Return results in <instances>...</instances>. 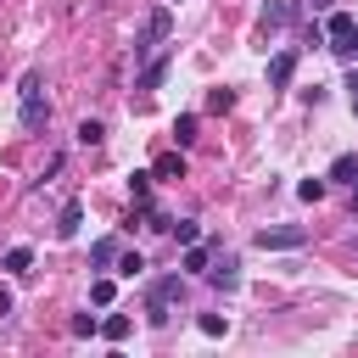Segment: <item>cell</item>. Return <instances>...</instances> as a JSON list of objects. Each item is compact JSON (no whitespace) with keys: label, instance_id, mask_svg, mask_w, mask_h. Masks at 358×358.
I'll return each mask as SVG.
<instances>
[{"label":"cell","instance_id":"obj_17","mask_svg":"<svg viewBox=\"0 0 358 358\" xmlns=\"http://www.w3.org/2000/svg\"><path fill=\"white\" fill-rule=\"evenodd\" d=\"M168 235H173L179 246H190V241H201V224H196V218H173V229H168Z\"/></svg>","mask_w":358,"mask_h":358},{"label":"cell","instance_id":"obj_23","mask_svg":"<svg viewBox=\"0 0 358 358\" xmlns=\"http://www.w3.org/2000/svg\"><path fill=\"white\" fill-rule=\"evenodd\" d=\"M67 330H73V336H95V330H101V319H95V313H73V319H67Z\"/></svg>","mask_w":358,"mask_h":358},{"label":"cell","instance_id":"obj_12","mask_svg":"<svg viewBox=\"0 0 358 358\" xmlns=\"http://www.w3.org/2000/svg\"><path fill=\"white\" fill-rule=\"evenodd\" d=\"M90 263H95V268H112V263H117V241H112V235H101V241L90 246Z\"/></svg>","mask_w":358,"mask_h":358},{"label":"cell","instance_id":"obj_15","mask_svg":"<svg viewBox=\"0 0 358 358\" xmlns=\"http://www.w3.org/2000/svg\"><path fill=\"white\" fill-rule=\"evenodd\" d=\"M101 140H106V123L101 117H84L78 123V145H101Z\"/></svg>","mask_w":358,"mask_h":358},{"label":"cell","instance_id":"obj_3","mask_svg":"<svg viewBox=\"0 0 358 358\" xmlns=\"http://www.w3.org/2000/svg\"><path fill=\"white\" fill-rule=\"evenodd\" d=\"M179 296H185V274H162V280L145 291V319H151V324H168Z\"/></svg>","mask_w":358,"mask_h":358},{"label":"cell","instance_id":"obj_8","mask_svg":"<svg viewBox=\"0 0 358 358\" xmlns=\"http://www.w3.org/2000/svg\"><path fill=\"white\" fill-rule=\"evenodd\" d=\"M291 73H296V50H280V56L268 62V84H274V90H285V84H291Z\"/></svg>","mask_w":358,"mask_h":358},{"label":"cell","instance_id":"obj_11","mask_svg":"<svg viewBox=\"0 0 358 358\" xmlns=\"http://www.w3.org/2000/svg\"><path fill=\"white\" fill-rule=\"evenodd\" d=\"M157 179H185V151H168V157H157V168H151Z\"/></svg>","mask_w":358,"mask_h":358},{"label":"cell","instance_id":"obj_4","mask_svg":"<svg viewBox=\"0 0 358 358\" xmlns=\"http://www.w3.org/2000/svg\"><path fill=\"white\" fill-rule=\"evenodd\" d=\"M308 241V229L302 224H274V229H257V246L263 252H296Z\"/></svg>","mask_w":358,"mask_h":358},{"label":"cell","instance_id":"obj_27","mask_svg":"<svg viewBox=\"0 0 358 358\" xmlns=\"http://www.w3.org/2000/svg\"><path fill=\"white\" fill-rule=\"evenodd\" d=\"M0 313H11V285H0Z\"/></svg>","mask_w":358,"mask_h":358},{"label":"cell","instance_id":"obj_22","mask_svg":"<svg viewBox=\"0 0 358 358\" xmlns=\"http://www.w3.org/2000/svg\"><path fill=\"white\" fill-rule=\"evenodd\" d=\"M101 336H106V341H123V336H129V313H112V319H101Z\"/></svg>","mask_w":358,"mask_h":358},{"label":"cell","instance_id":"obj_24","mask_svg":"<svg viewBox=\"0 0 358 358\" xmlns=\"http://www.w3.org/2000/svg\"><path fill=\"white\" fill-rule=\"evenodd\" d=\"M235 106V90H207V112H229Z\"/></svg>","mask_w":358,"mask_h":358},{"label":"cell","instance_id":"obj_18","mask_svg":"<svg viewBox=\"0 0 358 358\" xmlns=\"http://www.w3.org/2000/svg\"><path fill=\"white\" fill-rule=\"evenodd\" d=\"M162 78H168V56H157V62H151V67L140 73V90H157Z\"/></svg>","mask_w":358,"mask_h":358},{"label":"cell","instance_id":"obj_28","mask_svg":"<svg viewBox=\"0 0 358 358\" xmlns=\"http://www.w3.org/2000/svg\"><path fill=\"white\" fill-rule=\"evenodd\" d=\"M308 6H313V11H330V6H336V0H308Z\"/></svg>","mask_w":358,"mask_h":358},{"label":"cell","instance_id":"obj_21","mask_svg":"<svg viewBox=\"0 0 358 358\" xmlns=\"http://www.w3.org/2000/svg\"><path fill=\"white\" fill-rule=\"evenodd\" d=\"M112 296H117V285H112V280L101 274V280L90 285V302H95V308H112Z\"/></svg>","mask_w":358,"mask_h":358},{"label":"cell","instance_id":"obj_14","mask_svg":"<svg viewBox=\"0 0 358 358\" xmlns=\"http://www.w3.org/2000/svg\"><path fill=\"white\" fill-rule=\"evenodd\" d=\"M330 179H341V185H358V157L347 151V157H336L330 162Z\"/></svg>","mask_w":358,"mask_h":358},{"label":"cell","instance_id":"obj_1","mask_svg":"<svg viewBox=\"0 0 358 358\" xmlns=\"http://www.w3.org/2000/svg\"><path fill=\"white\" fill-rule=\"evenodd\" d=\"M17 117H22L28 134H39V129L50 123V106H45V73H39V67H28L22 84H17Z\"/></svg>","mask_w":358,"mask_h":358},{"label":"cell","instance_id":"obj_26","mask_svg":"<svg viewBox=\"0 0 358 358\" xmlns=\"http://www.w3.org/2000/svg\"><path fill=\"white\" fill-rule=\"evenodd\" d=\"M196 324H201V336H224V330H229V319H224V313H201Z\"/></svg>","mask_w":358,"mask_h":358},{"label":"cell","instance_id":"obj_5","mask_svg":"<svg viewBox=\"0 0 358 358\" xmlns=\"http://www.w3.org/2000/svg\"><path fill=\"white\" fill-rule=\"evenodd\" d=\"M352 34H358V22H352L347 11H330L324 39H330V50H336V56H347V62H352Z\"/></svg>","mask_w":358,"mask_h":358},{"label":"cell","instance_id":"obj_25","mask_svg":"<svg viewBox=\"0 0 358 358\" xmlns=\"http://www.w3.org/2000/svg\"><path fill=\"white\" fill-rule=\"evenodd\" d=\"M324 190H330L324 179H302V185H296V196H302V201H324Z\"/></svg>","mask_w":358,"mask_h":358},{"label":"cell","instance_id":"obj_19","mask_svg":"<svg viewBox=\"0 0 358 358\" xmlns=\"http://www.w3.org/2000/svg\"><path fill=\"white\" fill-rule=\"evenodd\" d=\"M173 140H179V151L196 140V112H185V117H173Z\"/></svg>","mask_w":358,"mask_h":358},{"label":"cell","instance_id":"obj_7","mask_svg":"<svg viewBox=\"0 0 358 358\" xmlns=\"http://www.w3.org/2000/svg\"><path fill=\"white\" fill-rule=\"evenodd\" d=\"M291 17H296V0H268V6H263V17H257V39H268V34H274V28H285Z\"/></svg>","mask_w":358,"mask_h":358},{"label":"cell","instance_id":"obj_9","mask_svg":"<svg viewBox=\"0 0 358 358\" xmlns=\"http://www.w3.org/2000/svg\"><path fill=\"white\" fill-rule=\"evenodd\" d=\"M78 224H84V207H78V201H67V207H62V218H56V241H73V235H78Z\"/></svg>","mask_w":358,"mask_h":358},{"label":"cell","instance_id":"obj_2","mask_svg":"<svg viewBox=\"0 0 358 358\" xmlns=\"http://www.w3.org/2000/svg\"><path fill=\"white\" fill-rule=\"evenodd\" d=\"M168 34H173V11L168 6H151L140 17V28H134V62H145L157 45H168Z\"/></svg>","mask_w":358,"mask_h":358},{"label":"cell","instance_id":"obj_6","mask_svg":"<svg viewBox=\"0 0 358 358\" xmlns=\"http://www.w3.org/2000/svg\"><path fill=\"white\" fill-rule=\"evenodd\" d=\"M207 280H213L218 291H235V285H241V257H235V252H213Z\"/></svg>","mask_w":358,"mask_h":358},{"label":"cell","instance_id":"obj_13","mask_svg":"<svg viewBox=\"0 0 358 358\" xmlns=\"http://www.w3.org/2000/svg\"><path fill=\"white\" fill-rule=\"evenodd\" d=\"M0 268H6V274H28V268H34V252H28V246H11V252L0 257Z\"/></svg>","mask_w":358,"mask_h":358},{"label":"cell","instance_id":"obj_20","mask_svg":"<svg viewBox=\"0 0 358 358\" xmlns=\"http://www.w3.org/2000/svg\"><path fill=\"white\" fill-rule=\"evenodd\" d=\"M117 274H123V280L145 274V257H140V252H117Z\"/></svg>","mask_w":358,"mask_h":358},{"label":"cell","instance_id":"obj_29","mask_svg":"<svg viewBox=\"0 0 358 358\" xmlns=\"http://www.w3.org/2000/svg\"><path fill=\"white\" fill-rule=\"evenodd\" d=\"M352 112H358V95H352Z\"/></svg>","mask_w":358,"mask_h":358},{"label":"cell","instance_id":"obj_10","mask_svg":"<svg viewBox=\"0 0 358 358\" xmlns=\"http://www.w3.org/2000/svg\"><path fill=\"white\" fill-rule=\"evenodd\" d=\"M207 263H213V246L190 241V246H185V274H207Z\"/></svg>","mask_w":358,"mask_h":358},{"label":"cell","instance_id":"obj_16","mask_svg":"<svg viewBox=\"0 0 358 358\" xmlns=\"http://www.w3.org/2000/svg\"><path fill=\"white\" fill-rule=\"evenodd\" d=\"M151 179H157V173H134V179H129V196H134V207H151Z\"/></svg>","mask_w":358,"mask_h":358}]
</instances>
